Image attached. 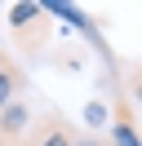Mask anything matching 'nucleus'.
Instances as JSON below:
<instances>
[{"label":"nucleus","mask_w":142,"mask_h":146,"mask_svg":"<svg viewBox=\"0 0 142 146\" xmlns=\"http://www.w3.org/2000/svg\"><path fill=\"white\" fill-rule=\"evenodd\" d=\"M9 31L18 36V44L22 49H36V40H31V31L40 27L44 31V5H9Z\"/></svg>","instance_id":"obj_1"},{"label":"nucleus","mask_w":142,"mask_h":146,"mask_svg":"<svg viewBox=\"0 0 142 146\" xmlns=\"http://www.w3.org/2000/svg\"><path fill=\"white\" fill-rule=\"evenodd\" d=\"M111 146H142L138 142V124H133L129 102H115V119H111Z\"/></svg>","instance_id":"obj_2"},{"label":"nucleus","mask_w":142,"mask_h":146,"mask_svg":"<svg viewBox=\"0 0 142 146\" xmlns=\"http://www.w3.org/2000/svg\"><path fill=\"white\" fill-rule=\"evenodd\" d=\"M22 128H27V106H22V102H9V106L0 111V133L18 137Z\"/></svg>","instance_id":"obj_3"},{"label":"nucleus","mask_w":142,"mask_h":146,"mask_svg":"<svg viewBox=\"0 0 142 146\" xmlns=\"http://www.w3.org/2000/svg\"><path fill=\"white\" fill-rule=\"evenodd\" d=\"M18 84H22V80H18V71H13V66L5 62V58H0V111H5L9 102H13V93H18Z\"/></svg>","instance_id":"obj_4"},{"label":"nucleus","mask_w":142,"mask_h":146,"mask_svg":"<svg viewBox=\"0 0 142 146\" xmlns=\"http://www.w3.org/2000/svg\"><path fill=\"white\" fill-rule=\"evenodd\" d=\"M84 119H89L93 128H102V124H107V106H102V102H93V106H84Z\"/></svg>","instance_id":"obj_5"},{"label":"nucleus","mask_w":142,"mask_h":146,"mask_svg":"<svg viewBox=\"0 0 142 146\" xmlns=\"http://www.w3.org/2000/svg\"><path fill=\"white\" fill-rule=\"evenodd\" d=\"M40 146H71V133H67V128H49Z\"/></svg>","instance_id":"obj_6"},{"label":"nucleus","mask_w":142,"mask_h":146,"mask_svg":"<svg viewBox=\"0 0 142 146\" xmlns=\"http://www.w3.org/2000/svg\"><path fill=\"white\" fill-rule=\"evenodd\" d=\"M71 146H102V142H93V137H76Z\"/></svg>","instance_id":"obj_7"}]
</instances>
